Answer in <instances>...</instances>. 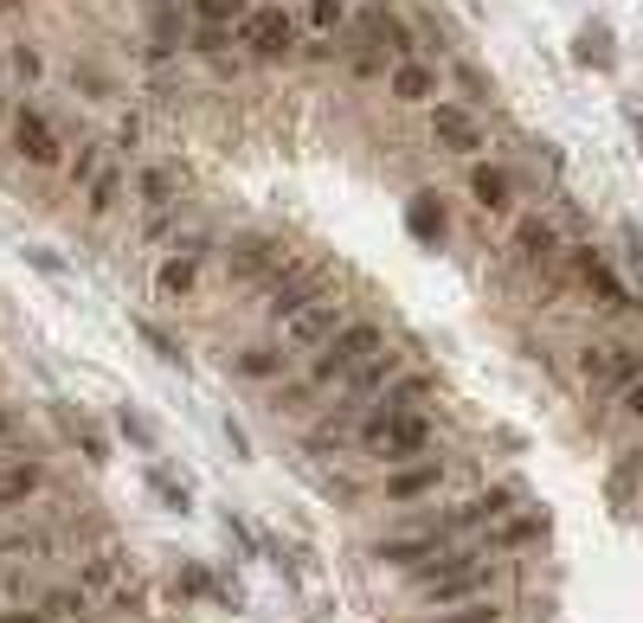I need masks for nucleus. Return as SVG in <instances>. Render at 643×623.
I'll return each mask as SVG.
<instances>
[{"label":"nucleus","mask_w":643,"mask_h":623,"mask_svg":"<svg viewBox=\"0 0 643 623\" xmlns=\"http://www.w3.org/2000/svg\"><path fill=\"white\" fill-rule=\"evenodd\" d=\"M540 534H547V508H515L502 527H490L483 547L490 552H515V547H528V540H540Z\"/></svg>","instance_id":"obj_13"},{"label":"nucleus","mask_w":643,"mask_h":623,"mask_svg":"<svg viewBox=\"0 0 643 623\" xmlns=\"http://www.w3.org/2000/svg\"><path fill=\"white\" fill-rule=\"evenodd\" d=\"M393 97H399V104H438L431 65H425V58H399V65H393Z\"/></svg>","instance_id":"obj_14"},{"label":"nucleus","mask_w":643,"mask_h":623,"mask_svg":"<svg viewBox=\"0 0 643 623\" xmlns=\"http://www.w3.org/2000/svg\"><path fill=\"white\" fill-rule=\"evenodd\" d=\"M572 264H579V283H586V290L599 296V302H611V309H624V283L611 277V264H606V257H599V251H579Z\"/></svg>","instance_id":"obj_15"},{"label":"nucleus","mask_w":643,"mask_h":623,"mask_svg":"<svg viewBox=\"0 0 643 623\" xmlns=\"http://www.w3.org/2000/svg\"><path fill=\"white\" fill-rule=\"evenodd\" d=\"M149 7H174V0H149Z\"/></svg>","instance_id":"obj_40"},{"label":"nucleus","mask_w":643,"mask_h":623,"mask_svg":"<svg viewBox=\"0 0 643 623\" xmlns=\"http://www.w3.org/2000/svg\"><path fill=\"white\" fill-rule=\"evenodd\" d=\"M7 438H20V411H0V443Z\"/></svg>","instance_id":"obj_37"},{"label":"nucleus","mask_w":643,"mask_h":623,"mask_svg":"<svg viewBox=\"0 0 643 623\" xmlns=\"http://www.w3.org/2000/svg\"><path fill=\"white\" fill-rule=\"evenodd\" d=\"M72 586L84 591V598H104V591H122V552H116V547H97L90 559H77Z\"/></svg>","instance_id":"obj_12"},{"label":"nucleus","mask_w":643,"mask_h":623,"mask_svg":"<svg viewBox=\"0 0 643 623\" xmlns=\"http://www.w3.org/2000/svg\"><path fill=\"white\" fill-rule=\"evenodd\" d=\"M347 329V315H341V302H315V309H303L297 322H283V354H322L335 334Z\"/></svg>","instance_id":"obj_7"},{"label":"nucleus","mask_w":643,"mask_h":623,"mask_svg":"<svg viewBox=\"0 0 643 623\" xmlns=\"http://www.w3.org/2000/svg\"><path fill=\"white\" fill-rule=\"evenodd\" d=\"M97 174H104V148L90 142V148H84V154L72 161V181H97Z\"/></svg>","instance_id":"obj_31"},{"label":"nucleus","mask_w":643,"mask_h":623,"mask_svg":"<svg viewBox=\"0 0 643 623\" xmlns=\"http://www.w3.org/2000/svg\"><path fill=\"white\" fill-rule=\"evenodd\" d=\"M116 200H122V168H104V174L90 181V219L116 213Z\"/></svg>","instance_id":"obj_23"},{"label":"nucleus","mask_w":643,"mask_h":623,"mask_svg":"<svg viewBox=\"0 0 643 623\" xmlns=\"http://www.w3.org/2000/svg\"><path fill=\"white\" fill-rule=\"evenodd\" d=\"M7 72L20 77V84H39V72H45V65H39L33 45H13V52H7Z\"/></svg>","instance_id":"obj_29"},{"label":"nucleus","mask_w":643,"mask_h":623,"mask_svg":"<svg viewBox=\"0 0 643 623\" xmlns=\"http://www.w3.org/2000/svg\"><path fill=\"white\" fill-rule=\"evenodd\" d=\"M431 136L451 154H476L483 148V129H476V116L463 110V104H431Z\"/></svg>","instance_id":"obj_9"},{"label":"nucleus","mask_w":643,"mask_h":623,"mask_svg":"<svg viewBox=\"0 0 643 623\" xmlns=\"http://www.w3.org/2000/svg\"><path fill=\"white\" fill-rule=\"evenodd\" d=\"M283 367H290L283 347H245V354H238V373H245V379H277Z\"/></svg>","instance_id":"obj_20"},{"label":"nucleus","mask_w":643,"mask_h":623,"mask_svg":"<svg viewBox=\"0 0 643 623\" xmlns=\"http://www.w3.org/2000/svg\"><path fill=\"white\" fill-rule=\"evenodd\" d=\"M490 586H495V552L490 547H451L444 559H431V566L412 579V598L418 604L451 611V604H476V598H490Z\"/></svg>","instance_id":"obj_1"},{"label":"nucleus","mask_w":643,"mask_h":623,"mask_svg":"<svg viewBox=\"0 0 643 623\" xmlns=\"http://www.w3.org/2000/svg\"><path fill=\"white\" fill-rule=\"evenodd\" d=\"M13 148H20L33 168H65V142H58V129H52L39 110L13 116Z\"/></svg>","instance_id":"obj_8"},{"label":"nucleus","mask_w":643,"mask_h":623,"mask_svg":"<svg viewBox=\"0 0 643 623\" xmlns=\"http://www.w3.org/2000/svg\"><path fill=\"white\" fill-rule=\"evenodd\" d=\"M0 65H7V58H0ZM0 116H7V110H0Z\"/></svg>","instance_id":"obj_41"},{"label":"nucleus","mask_w":643,"mask_h":623,"mask_svg":"<svg viewBox=\"0 0 643 623\" xmlns=\"http://www.w3.org/2000/svg\"><path fill=\"white\" fill-rule=\"evenodd\" d=\"M502 514H515V488H483V495L463 508V520L476 527V520H502Z\"/></svg>","instance_id":"obj_22"},{"label":"nucleus","mask_w":643,"mask_h":623,"mask_svg":"<svg viewBox=\"0 0 643 623\" xmlns=\"http://www.w3.org/2000/svg\"><path fill=\"white\" fill-rule=\"evenodd\" d=\"M438 482H444V463H431V456H412V463H399V470L386 476V502H399V508H406V502H425Z\"/></svg>","instance_id":"obj_11"},{"label":"nucleus","mask_w":643,"mask_h":623,"mask_svg":"<svg viewBox=\"0 0 643 623\" xmlns=\"http://www.w3.org/2000/svg\"><path fill=\"white\" fill-rule=\"evenodd\" d=\"M116 431H122V438L136 443V450H154V431L142 425V418H136V411H122V418H116Z\"/></svg>","instance_id":"obj_30"},{"label":"nucleus","mask_w":643,"mask_h":623,"mask_svg":"<svg viewBox=\"0 0 643 623\" xmlns=\"http://www.w3.org/2000/svg\"><path fill=\"white\" fill-rule=\"evenodd\" d=\"M45 470L39 463H13V470H0V508H20V502H33Z\"/></svg>","instance_id":"obj_17"},{"label":"nucleus","mask_w":643,"mask_h":623,"mask_svg":"<svg viewBox=\"0 0 643 623\" xmlns=\"http://www.w3.org/2000/svg\"><path fill=\"white\" fill-rule=\"evenodd\" d=\"M238 39H245L258 58H290V52H297V20H290L283 7H251V13L238 20Z\"/></svg>","instance_id":"obj_6"},{"label":"nucleus","mask_w":643,"mask_h":623,"mask_svg":"<svg viewBox=\"0 0 643 623\" xmlns=\"http://www.w3.org/2000/svg\"><path fill=\"white\" fill-rule=\"evenodd\" d=\"M7 586H13V572H7V559H0V591H7Z\"/></svg>","instance_id":"obj_38"},{"label":"nucleus","mask_w":643,"mask_h":623,"mask_svg":"<svg viewBox=\"0 0 643 623\" xmlns=\"http://www.w3.org/2000/svg\"><path fill=\"white\" fill-rule=\"evenodd\" d=\"M624 411H631V418L643 425V373L631 379V386H624Z\"/></svg>","instance_id":"obj_35"},{"label":"nucleus","mask_w":643,"mask_h":623,"mask_svg":"<svg viewBox=\"0 0 643 623\" xmlns=\"http://www.w3.org/2000/svg\"><path fill=\"white\" fill-rule=\"evenodd\" d=\"M329 296V264H290L270 283V322H297L303 309H315Z\"/></svg>","instance_id":"obj_5"},{"label":"nucleus","mask_w":643,"mask_h":623,"mask_svg":"<svg viewBox=\"0 0 643 623\" xmlns=\"http://www.w3.org/2000/svg\"><path fill=\"white\" fill-rule=\"evenodd\" d=\"M406 225H412L418 245H438V238H444V200H438V193H412V206H406Z\"/></svg>","instance_id":"obj_16"},{"label":"nucleus","mask_w":643,"mask_h":623,"mask_svg":"<svg viewBox=\"0 0 643 623\" xmlns=\"http://www.w3.org/2000/svg\"><path fill=\"white\" fill-rule=\"evenodd\" d=\"M193 277H200V264L174 251V257H168V264H161V277H154V283H161V290H168V296H187V290H193Z\"/></svg>","instance_id":"obj_24"},{"label":"nucleus","mask_w":643,"mask_h":623,"mask_svg":"<svg viewBox=\"0 0 643 623\" xmlns=\"http://www.w3.org/2000/svg\"><path fill=\"white\" fill-rule=\"evenodd\" d=\"M470 520L463 514H451V520H438V527H425V534H406V540H379L374 559L379 566H399V572H425L431 559H444V552L457 547V534H463Z\"/></svg>","instance_id":"obj_4"},{"label":"nucleus","mask_w":643,"mask_h":623,"mask_svg":"<svg viewBox=\"0 0 643 623\" xmlns=\"http://www.w3.org/2000/svg\"><path fill=\"white\" fill-rule=\"evenodd\" d=\"M238 283H258V277H283L290 264H283V245L277 238H245L238 251H232V264H226Z\"/></svg>","instance_id":"obj_10"},{"label":"nucleus","mask_w":643,"mask_h":623,"mask_svg":"<svg viewBox=\"0 0 643 623\" xmlns=\"http://www.w3.org/2000/svg\"><path fill=\"white\" fill-rule=\"evenodd\" d=\"M174 193H181V174H174V168H149V174H142V200H149L154 219L174 213Z\"/></svg>","instance_id":"obj_19"},{"label":"nucleus","mask_w":643,"mask_h":623,"mask_svg":"<svg viewBox=\"0 0 643 623\" xmlns=\"http://www.w3.org/2000/svg\"><path fill=\"white\" fill-rule=\"evenodd\" d=\"M136 334L149 341V347L161 354V361H168V367H187V354H181V341H174V334H161L154 322H136Z\"/></svg>","instance_id":"obj_26"},{"label":"nucleus","mask_w":643,"mask_h":623,"mask_svg":"<svg viewBox=\"0 0 643 623\" xmlns=\"http://www.w3.org/2000/svg\"><path fill=\"white\" fill-rule=\"evenodd\" d=\"M374 354H386V329H379V322H347V329L315 354V367L303 373V386H297L290 399H315V393H329V386H347Z\"/></svg>","instance_id":"obj_2"},{"label":"nucleus","mask_w":643,"mask_h":623,"mask_svg":"<svg viewBox=\"0 0 643 623\" xmlns=\"http://www.w3.org/2000/svg\"><path fill=\"white\" fill-rule=\"evenodd\" d=\"M425 443H431V418L425 411L367 405V418H361V450L367 456H379V463H412V456H425Z\"/></svg>","instance_id":"obj_3"},{"label":"nucleus","mask_w":643,"mask_h":623,"mask_svg":"<svg viewBox=\"0 0 643 623\" xmlns=\"http://www.w3.org/2000/svg\"><path fill=\"white\" fill-rule=\"evenodd\" d=\"M154 495H161V502H168V508H181V514H187V502H193V495H187V488H181V482H168V476H161V470H154Z\"/></svg>","instance_id":"obj_32"},{"label":"nucleus","mask_w":643,"mask_h":623,"mask_svg":"<svg viewBox=\"0 0 643 623\" xmlns=\"http://www.w3.org/2000/svg\"><path fill=\"white\" fill-rule=\"evenodd\" d=\"M193 13H200L206 26H238V20H245V0H193Z\"/></svg>","instance_id":"obj_25"},{"label":"nucleus","mask_w":643,"mask_h":623,"mask_svg":"<svg viewBox=\"0 0 643 623\" xmlns=\"http://www.w3.org/2000/svg\"><path fill=\"white\" fill-rule=\"evenodd\" d=\"M341 20H347V0H309V26L315 33H335Z\"/></svg>","instance_id":"obj_28"},{"label":"nucleus","mask_w":643,"mask_h":623,"mask_svg":"<svg viewBox=\"0 0 643 623\" xmlns=\"http://www.w3.org/2000/svg\"><path fill=\"white\" fill-rule=\"evenodd\" d=\"M470 193H476L490 213H502V206H508V174H502V168H476V174H470Z\"/></svg>","instance_id":"obj_21"},{"label":"nucleus","mask_w":643,"mask_h":623,"mask_svg":"<svg viewBox=\"0 0 643 623\" xmlns=\"http://www.w3.org/2000/svg\"><path fill=\"white\" fill-rule=\"evenodd\" d=\"M72 438L84 443V456H90V470H104V456H110V450H104V438H97L90 425H72Z\"/></svg>","instance_id":"obj_33"},{"label":"nucleus","mask_w":643,"mask_h":623,"mask_svg":"<svg viewBox=\"0 0 643 623\" xmlns=\"http://www.w3.org/2000/svg\"><path fill=\"white\" fill-rule=\"evenodd\" d=\"M26 257H33V264H39V270H45V277H65V264H58V257L45 251V245H33V251H26Z\"/></svg>","instance_id":"obj_36"},{"label":"nucleus","mask_w":643,"mask_h":623,"mask_svg":"<svg viewBox=\"0 0 643 623\" xmlns=\"http://www.w3.org/2000/svg\"><path fill=\"white\" fill-rule=\"evenodd\" d=\"M554 245H560V238H554V225L547 219H522V232H515V257H522V264L554 257Z\"/></svg>","instance_id":"obj_18"},{"label":"nucleus","mask_w":643,"mask_h":623,"mask_svg":"<svg viewBox=\"0 0 643 623\" xmlns=\"http://www.w3.org/2000/svg\"><path fill=\"white\" fill-rule=\"evenodd\" d=\"M13 7H20V0H0V13H13Z\"/></svg>","instance_id":"obj_39"},{"label":"nucleus","mask_w":643,"mask_h":623,"mask_svg":"<svg viewBox=\"0 0 643 623\" xmlns=\"http://www.w3.org/2000/svg\"><path fill=\"white\" fill-rule=\"evenodd\" d=\"M0 623H52L39 604H13V611H0Z\"/></svg>","instance_id":"obj_34"},{"label":"nucleus","mask_w":643,"mask_h":623,"mask_svg":"<svg viewBox=\"0 0 643 623\" xmlns=\"http://www.w3.org/2000/svg\"><path fill=\"white\" fill-rule=\"evenodd\" d=\"M438 623H502V604H490V598H476V604H451Z\"/></svg>","instance_id":"obj_27"}]
</instances>
